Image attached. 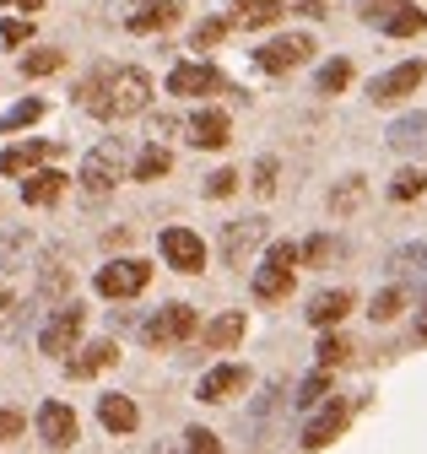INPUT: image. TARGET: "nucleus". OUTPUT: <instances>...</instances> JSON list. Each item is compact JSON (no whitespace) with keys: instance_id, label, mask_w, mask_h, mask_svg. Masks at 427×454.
Here are the masks:
<instances>
[{"instance_id":"obj_11","label":"nucleus","mask_w":427,"mask_h":454,"mask_svg":"<svg viewBox=\"0 0 427 454\" xmlns=\"http://www.w3.org/2000/svg\"><path fill=\"white\" fill-rule=\"evenodd\" d=\"M76 433H82V427H76V411H71L66 401H43V406H38V438H43L49 449H71Z\"/></svg>"},{"instance_id":"obj_4","label":"nucleus","mask_w":427,"mask_h":454,"mask_svg":"<svg viewBox=\"0 0 427 454\" xmlns=\"http://www.w3.org/2000/svg\"><path fill=\"white\" fill-rule=\"evenodd\" d=\"M303 60H314V38H308V33H287V38H271V43L254 49V66H260L265 76H282V71H292V66H303Z\"/></svg>"},{"instance_id":"obj_6","label":"nucleus","mask_w":427,"mask_h":454,"mask_svg":"<svg viewBox=\"0 0 427 454\" xmlns=\"http://www.w3.org/2000/svg\"><path fill=\"white\" fill-rule=\"evenodd\" d=\"M82 325H87V314H82L76 303L55 309V319L38 330V347H43L49 357H71V352H76V340H82Z\"/></svg>"},{"instance_id":"obj_48","label":"nucleus","mask_w":427,"mask_h":454,"mask_svg":"<svg viewBox=\"0 0 427 454\" xmlns=\"http://www.w3.org/2000/svg\"><path fill=\"white\" fill-rule=\"evenodd\" d=\"M6 303H12V293H6V287H0V309H6Z\"/></svg>"},{"instance_id":"obj_9","label":"nucleus","mask_w":427,"mask_h":454,"mask_svg":"<svg viewBox=\"0 0 427 454\" xmlns=\"http://www.w3.org/2000/svg\"><path fill=\"white\" fill-rule=\"evenodd\" d=\"M265 233H271V222H265V216L228 222V233H222V260H228V265H244V260L265 244Z\"/></svg>"},{"instance_id":"obj_27","label":"nucleus","mask_w":427,"mask_h":454,"mask_svg":"<svg viewBox=\"0 0 427 454\" xmlns=\"http://www.w3.org/2000/svg\"><path fill=\"white\" fill-rule=\"evenodd\" d=\"M38 120H43V98H22L17 108L0 114V136H12V130H22V125H38Z\"/></svg>"},{"instance_id":"obj_42","label":"nucleus","mask_w":427,"mask_h":454,"mask_svg":"<svg viewBox=\"0 0 427 454\" xmlns=\"http://www.w3.org/2000/svg\"><path fill=\"white\" fill-rule=\"evenodd\" d=\"M233 190H238V174H233V168H217V174H211V184H206L211 200H228Z\"/></svg>"},{"instance_id":"obj_2","label":"nucleus","mask_w":427,"mask_h":454,"mask_svg":"<svg viewBox=\"0 0 427 454\" xmlns=\"http://www.w3.org/2000/svg\"><path fill=\"white\" fill-rule=\"evenodd\" d=\"M130 168H136V162H130L125 141H120V136H109V141H97V146L82 157V168H76V184H82V195H92V200H97V195H109V190H114V184L130 174Z\"/></svg>"},{"instance_id":"obj_39","label":"nucleus","mask_w":427,"mask_h":454,"mask_svg":"<svg viewBox=\"0 0 427 454\" xmlns=\"http://www.w3.org/2000/svg\"><path fill=\"white\" fill-rule=\"evenodd\" d=\"M254 195H265V200L276 195V157H260L254 162Z\"/></svg>"},{"instance_id":"obj_15","label":"nucleus","mask_w":427,"mask_h":454,"mask_svg":"<svg viewBox=\"0 0 427 454\" xmlns=\"http://www.w3.org/2000/svg\"><path fill=\"white\" fill-rule=\"evenodd\" d=\"M346 417H352V406H346V401H330L325 411H319V417H314V422L303 427V449H325L330 438H341Z\"/></svg>"},{"instance_id":"obj_5","label":"nucleus","mask_w":427,"mask_h":454,"mask_svg":"<svg viewBox=\"0 0 427 454\" xmlns=\"http://www.w3.org/2000/svg\"><path fill=\"white\" fill-rule=\"evenodd\" d=\"M200 330V319H195V309L190 303H168V309H157L151 319H146V340L157 352L163 347H179V340H190Z\"/></svg>"},{"instance_id":"obj_16","label":"nucleus","mask_w":427,"mask_h":454,"mask_svg":"<svg viewBox=\"0 0 427 454\" xmlns=\"http://www.w3.org/2000/svg\"><path fill=\"white\" fill-rule=\"evenodd\" d=\"M179 12H184L179 0H146V6H136V12H130V22H125V27H130V33H163V27H174V22H179Z\"/></svg>"},{"instance_id":"obj_20","label":"nucleus","mask_w":427,"mask_h":454,"mask_svg":"<svg viewBox=\"0 0 427 454\" xmlns=\"http://www.w3.org/2000/svg\"><path fill=\"white\" fill-rule=\"evenodd\" d=\"M346 314H352V293H346V287H336V293H319V298L308 303V325H319V330L341 325Z\"/></svg>"},{"instance_id":"obj_47","label":"nucleus","mask_w":427,"mask_h":454,"mask_svg":"<svg viewBox=\"0 0 427 454\" xmlns=\"http://www.w3.org/2000/svg\"><path fill=\"white\" fill-rule=\"evenodd\" d=\"M157 130L168 136V130H179V120H174V114H157V120H151V136H157Z\"/></svg>"},{"instance_id":"obj_41","label":"nucleus","mask_w":427,"mask_h":454,"mask_svg":"<svg viewBox=\"0 0 427 454\" xmlns=\"http://www.w3.org/2000/svg\"><path fill=\"white\" fill-rule=\"evenodd\" d=\"M33 38V17H6V22H0V43H27Z\"/></svg>"},{"instance_id":"obj_26","label":"nucleus","mask_w":427,"mask_h":454,"mask_svg":"<svg viewBox=\"0 0 427 454\" xmlns=\"http://www.w3.org/2000/svg\"><path fill=\"white\" fill-rule=\"evenodd\" d=\"M346 82H352V60H325L319 76H314V92L319 98H336V92H346Z\"/></svg>"},{"instance_id":"obj_19","label":"nucleus","mask_w":427,"mask_h":454,"mask_svg":"<svg viewBox=\"0 0 427 454\" xmlns=\"http://www.w3.org/2000/svg\"><path fill=\"white\" fill-rule=\"evenodd\" d=\"M66 184H71L66 174L43 168V174H27V179H22V200H27V206H55V200L66 195Z\"/></svg>"},{"instance_id":"obj_13","label":"nucleus","mask_w":427,"mask_h":454,"mask_svg":"<svg viewBox=\"0 0 427 454\" xmlns=\"http://www.w3.org/2000/svg\"><path fill=\"white\" fill-rule=\"evenodd\" d=\"M244 389H249V373L238 363H217L200 379V401L206 406H222V401H233V395H244Z\"/></svg>"},{"instance_id":"obj_12","label":"nucleus","mask_w":427,"mask_h":454,"mask_svg":"<svg viewBox=\"0 0 427 454\" xmlns=\"http://www.w3.org/2000/svg\"><path fill=\"white\" fill-rule=\"evenodd\" d=\"M168 92L174 98H200V92H222V76L217 66H206V60H184L168 71Z\"/></svg>"},{"instance_id":"obj_43","label":"nucleus","mask_w":427,"mask_h":454,"mask_svg":"<svg viewBox=\"0 0 427 454\" xmlns=\"http://www.w3.org/2000/svg\"><path fill=\"white\" fill-rule=\"evenodd\" d=\"M22 427H27V417H22V411H0V438H17Z\"/></svg>"},{"instance_id":"obj_46","label":"nucleus","mask_w":427,"mask_h":454,"mask_svg":"<svg viewBox=\"0 0 427 454\" xmlns=\"http://www.w3.org/2000/svg\"><path fill=\"white\" fill-rule=\"evenodd\" d=\"M0 6H12V12H22V17H33V12L43 6V0H0Z\"/></svg>"},{"instance_id":"obj_8","label":"nucleus","mask_w":427,"mask_h":454,"mask_svg":"<svg viewBox=\"0 0 427 454\" xmlns=\"http://www.w3.org/2000/svg\"><path fill=\"white\" fill-rule=\"evenodd\" d=\"M163 260L174 265V270H184V276H195V270H206V244H200V233H190V227H163Z\"/></svg>"},{"instance_id":"obj_7","label":"nucleus","mask_w":427,"mask_h":454,"mask_svg":"<svg viewBox=\"0 0 427 454\" xmlns=\"http://www.w3.org/2000/svg\"><path fill=\"white\" fill-rule=\"evenodd\" d=\"M146 281H151V265L146 260H114V265L97 270V293L103 298H136Z\"/></svg>"},{"instance_id":"obj_25","label":"nucleus","mask_w":427,"mask_h":454,"mask_svg":"<svg viewBox=\"0 0 427 454\" xmlns=\"http://www.w3.org/2000/svg\"><path fill=\"white\" fill-rule=\"evenodd\" d=\"M168 168H174V152L163 146V141H151L141 157H136V168H130V179H141V184H151V179H163L168 174Z\"/></svg>"},{"instance_id":"obj_44","label":"nucleus","mask_w":427,"mask_h":454,"mask_svg":"<svg viewBox=\"0 0 427 454\" xmlns=\"http://www.w3.org/2000/svg\"><path fill=\"white\" fill-rule=\"evenodd\" d=\"M303 260H308V265L330 260V239H308V244H303Z\"/></svg>"},{"instance_id":"obj_40","label":"nucleus","mask_w":427,"mask_h":454,"mask_svg":"<svg viewBox=\"0 0 427 454\" xmlns=\"http://www.w3.org/2000/svg\"><path fill=\"white\" fill-rule=\"evenodd\" d=\"M325 389H330V373L319 368L314 379H303V389H298V406H319V401H325Z\"/></svg>"},{"instance_id":"obj_32","label":"nucleus","mask_w":427,"mask_h":454,"mask_svg":"<svg viewBox=\"0 0 427 454\" xmlns=\"http://www.w3.org/2000/svg\"><path fill=\"white\" fill-rule=\"evenodd\" d=\"M384 33H390V38H416V33H427V12H422V6H406Z\"/></svg>"},{"instance_id":"obj_10","label":"nucleus","mask_w":427,"mask_h":454,"mask_svg":"<svg viewBox=\"0 0 427 454\" xmlns=\"http://www.w3.org/2000/svg\"><path fill=\"white\" fill-rule=\"evenodd\" d=\"M422 82H427V66H422V60H406V66H395V71H384V76H373L368 98H373V103H400V98L416 92Z\"/></svg>"},{"instance_id":"obj_30","label":"nucleus","mask_w":427,"mask_h":454,"mask_svg":"<svg viewBox=\"0 0 427 454\" xmlns=\"http://www.w3.org/2000/svg\"><path fill=\"white\" fill-rule=\"evenodd\" d=\"M27 254H33V239L27 233H6V239H0V265H6V270H22Z\"/></svg>"},{"instance_id":"obj_3","label":"nucleus","mask_w":427,"mask_h":454,"mask_svg":"<svg viewBox=\"0 0 427 454\" xmlns=\"http://www.w3.org/2000/svg\"><path fill=\"white\" fill-rule=\"evenodd\" d=\"M298 244H271L265 249V265L254 270V298L260 303H276V298H287L292 293V265H298Z\"/></svg>"},{"instance_id":"obj_24","label":"nucleus","mask_w":427,"mask_h":454,"mask_svg":"<svg viewBox=\"0 0 427 454\" xmlns=\"http://www.w3.org/2000/svg\"><path fill=\"white\" fill-rule=\"evenodd\" d=\"M390 146L395 152H427V114H406L390 125Z\"/></svg>"},{"instance_id":"obj_28","label":"nucleus","mask_w":427,"mask_h":454,"mask_svg":"<svg viewBox=\"0 0 427 454\" xmlns=\"http://www.w3.org/2000/svg\"><path fill=\"white\" fill-rule=\"evenodd\" d=\"M406 6H411V0H357V17L373 22V27H390Z\"/></svg>"},{"instance_id":"obj_1","label":"nucleus","mask_w":427,"mask_h":454,"mask_svg":"<svg viewBox=\"0 0 427 454\" xmlns=\"http://www.w3.org/2000/svg\"><path fill=\"white\" fill-rule=\"evenodd\" d=\"M151 103V76L141 66H97L82 87H76V108L97 114V120H136Z\"/></svg>"},{"instance_id":"obj_36","label":"nucleus","mask_w":427,"mask_h":454,"mask_svg":"<svg viewBox=\"0 0 427 454\" xmlns=\"http://www.w3.org/2000/svg\"><path fill=\"white\" fill-rule=\"evenodd\" d=\"M390 265H395L400 276H411V270L422 276V270H427V244H406V249H395V260H390Z\"/></svg>"},{"instance_id":"obj_37","label":"nucleus","mask_w":427,"mask_h":454,"mask_svg":"<svg viewBox=\"0 0 427 454\" xmlns=\"http://www.w3.org/2000/svg\"><path fill=\"white\" fill-rule=\"evenodd\" d=\"M400 309H406V293H400V287H384L379 298H373V309H368V314H373V319L384 325V319H395Z\"/></svg>"},{"instance_id":"obj_23","label":"nucleus","mask_w":427,"mask_h":454,"mask_svg":"<svg viewBox=\"0 0 427 454\" xmlns=\"http://www.w3.org/2000/svg\"><path fill=\"white\" fill-rule=\"evenodd\" d=\"M287 12V0H233V22L238 27H271Z\"/></svg>"},{"instance_id":"obj_33","label":"nucleus","mask_w":427,"mask_h":454,"mask_svg":"<svg viewBox=\"0 0 427 454\" xmlns=\"http://www.w3.org/2000/svg\"><path fill=\"white\" fill-rule=\"evenodd\" d=\"M427 190V174L422 168H406V174H395V184H390V200H416Z\"/></svg>"},{"instance_id":"obj_31","label":"nucleus","mask_w":427,"mask_h":454,"mask_svg":"<svg viewBox=\"0 0 427 454\" xmlns=\"http://www.w3.org/2000/svg\"><path fill=\"white\" fill-rule=\"evenodd\" d=\"M233 33V17H206L200 27H195V38H190V49H211V43H222Z\"/></svg>"},{"instance_id":"obj_29","label":"nucleus","mask_w":427,"mask_h":454,"mask_svg":"<svg viewBox=\"0 0 427 454\" xmlns=\"http://www.w3.org/2000/svg\"><path fill=\"white\" fill-rule=\"evenodd\" d=\"M60 66H66L60 49H33V54H22V76H55Z\"/></svg>"},{"instance_id":"obj_38","label":"nucleus","mask_w":427,"mask_h":454,"mask_svg":"<svg viewBox=\"0 0 427 454\" xmlns=\"http://www.w3.org/2000/svg\"><path fill=\"white\" fill-rule=\"evenodd\" d=\"M184 454H222V443H217L211 427H190L184 433Z\"/></svg>"},{"instance_id":"obj_14","label":"nucleus","mask_w":427,"mask_h":454,"mask_svg":"<svg viewBox=\"0 0 427 454\" xmlns=\"http://www.w3.org/2000/svg\"><path fill=\"white\" fill-rule=\"evenodd\" d=\"M228 136H233V120H228L222 108H200L195 120H190V141H195L200 152H222Z\"/></svg>"},{"instance_id":"obj_21","label":"nucleus","mask_w":427,"mask_h":454,"mask_svg":"<svg viewBox=\"0 0 427 454\" xmlns=\"http://www.w3.org/2000/svg\"><path fill=\"white\" fill-rule=\"evenodd\" d=\"M97 422L109 427V433H136L141 427V411L125 401V395H103V401H97Z\"/></svg>"},{"instance_id":"obj_34","label":"nucleus","mask_w":427,"mask_h":454,"mask_svg":"<svg viewBox=\"0 0 427 454\" xmlns=\"http://www.w3.org/2000/svg\"><path fill=\"white\" fill-rule=\"evenodd\" d=\"M352 357V340L346 335H325V340H319V368H341Z\"/></svg>"},{"instance_id":"obj_35","label":"nucleus","mask_w":427,"mask_h":454,"mask_svg":"<svg viewBox=\"0 0 427 454\" xmlns=\"http://www.w3.org/2000/svg\"><path fill=\"white\" fill-rule=\"evenodd\" d=\"M357 200H362V179L352 174V179H341V190L330 195V216H346V211H352Z\"/></svg>"},{"instance_id":"obj_17","label":"nucleus","mask_w":427,"mask_h":454,"mask_svg":"<svg viewBox=\"0 0 427 454\" xmlns=\"http://www.w3.org/2000/svg\"><path fill=\"white\" fill-rule=\"evenodd\" d=\"M120 357V347L114 340H92V347H76V357H66V373L71 379H92V373H103Z\"/></svg>"},{"instance_id":"obj_22","label":"nucleus","mask_w":427,"mask_h":454,"mask_svg":"<svg viewBox=\"0 0 427 454\" xmlns=\"http://www.w3.org/2000/svg\"><path fill=\"white\" fill-rule=\"evenodd\" d=\"M200 340H206L211 352H228V347H238V340H244V314H238V309H233V314H217V319H211V325L200 330Z\"/></svg>"},{"instance_id":"obj_45","label":"nucleus","mask_w":427,"mask_h":454,"mask_svg":"<svg viewBox=\"0 0 427 454\" xmlns=\"http://www.w3.org/2000/svg\"><path fill=\"white\" fill-rule=\"evenodd\" d=\"M292 6H298L303 17H325V12H330V0H292Z\"/></svg>"},{"instance_id":"obj_18","label":"nucleus","mask_w":427,"mask_h":454,"mask_svg":"<svg viewBox=\"0 0 427 454\" xmlns=\"http://www.w3.org/2000/svg\"><path fill=\"white\" fill-rule=\"evenodd\" d=\"M49 152H55V146H49V141H27V146H6V152H0V174H6V179H22V174H33V168L49 157Z\"/></svg>"}]
</instances>
